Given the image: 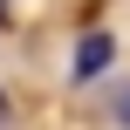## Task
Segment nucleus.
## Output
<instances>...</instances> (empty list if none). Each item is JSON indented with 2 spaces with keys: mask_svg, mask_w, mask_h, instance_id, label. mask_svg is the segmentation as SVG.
<instances>
[{
  "mask_svg": "<svg viewBox=\"0 0 130 130\" xmlns=\"http://www.w3.org/2000/svg\"><path fill=\"white\" fill-rule=\"evenodd\" d=\"M0 27H7V0H0Z\"/></svg>",
  "mask_w": 130,
  "mask_h": 130,
  "instance_id": "obj_3",
  "label": "nucleus"
},
{
  "mask_svg": "<svg viewBox=\"0 0 130 130\" xmlns=\"http://www.w3.org/2000/svg\"><path fill=\"white\" fill-rule=\"evenodd\" d=\"M110 62H117V41L96 27V34H82V41H75V62H69V75H75V82H96Z\"/></svg>",
  "mask_w": 130,
  "mask_h": 130,
  "instance_id": "obj_1",
  "label": "nucleus"
},
{
  "mask_svg": "<svg viewBox=\"0 0 130 130\" xmlns=\"http://www.w3.org/2000/svg\"><path fill=\"white\" fill-rule=\"evenodd\" d=\"M117 123H123V130H130V96H123V103H117Z\"/></svg>",
  "mask_w": 130,
  "mask_h": 130,
  "instance_id": "obj_2",
  "label": "nucleus"
},
{
  "mask_svg": "<svg viewBox=\"0 0 130 130\" xmlns=\"http://www.w3.org/2000/svg\"><path fill=\"white\" fill-rule=\"evenodd\" d=\"M0 117H7V96H0Z\"/></svg>",
  "mask_w": 130,
  "mask_h": 130,
  "instance_id": "obj_4",
  "label": "nucleus"
}]
</instances>
